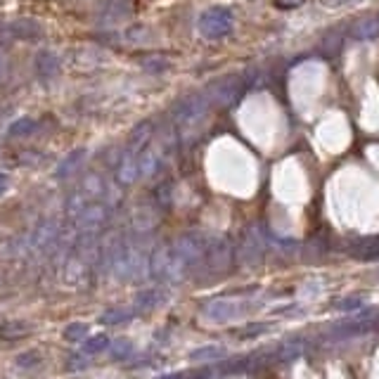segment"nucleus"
I'll list each match as a JSON object with an SVG mask.
<instances>
[{
    "label": "nucleus",
    "instance_id": "1",
    "mask_svg": "<svg viewBox=\"0 0 379 379\" xmlns=\"http://www.w3.org/2000/svg\"><path fill=\"white\" fill-rule=\"evenodd\" d=\"M232 26V19L228 12H223V10H211V12H206L202 19H199V29L206 38H221L225 36L228 31H230Z\"/></svg>",
    "mask_w": 379,
    "mask_h": 379
},
{
    "label": "nucleus",
    "instance_id": "2",
    "mask_svg": "<svg viewBox=\"0 0 379 379\" xmlns=\"http://www.w3.org/2000/svg\"><path fill=\"white\" fill-rule=\"evenodd\" d=\"M59 57L55 53H50V50H43V53L36 55V74L38 79H53V76H57L59 71Z\"/></svg>",
    "mask_w": 379,
    "mask_h": 379
},
{
    "label": "nucleus",
    "instance_id": "3",
    "mask_svg": "<svg viewBox=\"0 0 379 379\" xmlns=\"http://www.w3.org/2000/svg\"><path fill=\"white\" fill-rule=\"evenodd\" d=\"M57 232H59V228L55 225L53 221H46V223H41V225L33 230V235H31V247L33 249H46L50 247V244L57 239Z\"/></svg>",
    "mask_w": 379,
    "mask_h": 379
},
{
    "label": "nucleus",
    "instance_id": "4",
    "mask_svg": "<svg viewBox=\"0 0 379 379\" xmlns=\"http://www.w3.org/2000/svg\"><path fill=\"white\" fill-rule=\"evenodd\" d=\"M10 33L17 38H24V41H33V38L41 36L43 29L36 19H26V17H21V19H15L12 24H10Z\"/></svg>",
    "mask_w": 379,
    "mask_h": 379
},
{
    "label": "nucleus",
    "instance_id": "5",
    "mask_svg": "<svg viewBox=\"0 0 379 379\" xmlns=\"http://www.w3.org/2000/svg\"><path fill=\"white\" fill-rule=\"evenodd\" d=\"M149 140H152V126L149 124H140L136 128V131L131 133V140H128V149L126 152H131V154H140L142 149H145V145H147Z\"/></svg>",
    "mask_w": 379,
    "mask_h": 379
},
{
    "label": "nucleus",
    "instance_id": "6",
    "mask_svg": "<svg viewBox=\"0 0 379 379\" xmlns=\"http://www.w3.org/2000/svg\"><path fill=\"white\" fill-rule=\"evenodd\" d=\"M29 334H31L29 322L10 320V322H3V325H0V339H5V342H15V339L29 337Z\"/></svg>",
    "mask_w": 379,
    "mask_h": 379
},
{
    "label": "nucleus",
    "instance_id": "7",
    "mask_svg": "<svg viewBox=\"0 0 379 379\" xmlns=\"http://www.w3.org/2000/svg\"><path fill=\"white\" fill-rule=\"evenodd\" d=\"M83 159H86V149H76V152H71L69 157H66L62 164L57 166V171H55V176L57 178H69L74 171L81 169Z\"/></svg>",
    "mask_w": 379,
    "mask_h": 379
},
{
    "label": "nucleus",
    "instance_id": "8",
    "mask_svg": "<svg viewBox=\"0 0 379 379\" xmlns=\"http://www.w3.org/2000/svg\"><path fill=\"white\" fill-rule=\"evenodd\" d=\"M36 128H38L36 119H31V116H21V119H17L10 124L8 136L10 138H26V136H31V133H36Z\"/></svg>",
    "mask_w": 379,
    "mask_h": 379
},
{
    "label": "nucleus",
    "instance_id": "9",
    "mask_svg": "<svg viewBox=\"0 0 379 379\" xmlns=\"http://www.w3.org/2000/svg\"><path fill=\"white\" fill-rule=\"evenodd\" d=\"M377 33H379V17H367V19H363L355 26V36L358 38H372Z\"/></svg>",
    "mask_w": 379,
    "mask_h": 379
},
{
    "label": "nucleus",
    "instance_id": "10",
    "mask_svg": "<svg viewBox=\"0 0 379 379\" xmlns=\"http://www.w3.org/2000/svg\"><path fill=\"white\" fill-rule=\"evenodd\" d=\"M86 209H88V202H86V194H83V192L71 194L69 202H66V214H69V216H76V219H79V216H81Z\"/></svg>",
    "mask_w": 379,
    "mask_h": 379
},
{
    "label": "nucleus",
    "instance_id": "11",
    "mask_svg": "<svg viewBox=\"0 0 379 379\" xmlns=\"http://www.w3.org/2000/svg\"><path fill=\"white\" fill-rule=\"evenodd\" d=\"M86 334H88V327L83 325V322H74V325H69L64 330V339L66 342H81Z\"/></svg>",
    "mask_w": 379,
    "mask_h": 379
},
{
    "label": "nucleus",
    "instance_id": "12",
    "mask_svg": "<svg viewBox=\"0 0 379 379\" xmlns=\"http://www.w3.org/2000/svg\"><path fill=\"white\" fill-rule=\"evenodd\" d=\"M142 66L147 71H164L166 66H169V62H166V59H161V57H145Z\"/></svg>",
    "mask_w": 379,
    "mask_h": 379
},
{
    "label": "nucleus",
    "instance_id": "13",
    "mask_svg": "<svg viewBox=\"0 0 379 379\" xmlns=\"http://www.w3.org/2000/svg\"><path fill=\"white\" fill-rule=\"evenodd\" d=\"M104 346H107V337H93L88 339V344L83 349H86L88 353H98V351H102Z\"/></svg>",
    "mask_w": 379,
    "mask_h": 379
},
{
    "label": "nucleus",
    "instance_id": "14",
    "mask_svg": "<svg viewBox=\"0 0 379 379\" xmlns=\"http://www.w3.org/2000/svg\"><path fill=\"white\" fill-rule=\"evenodd\" d=\"M31 358H36V353H24V355H19V358H17V365L29 367V365L36 363V360H31Z\"/></svg>",
    "mask_w": 379,
    "mask_h": 379
},
{
    "label": "nucleus",
    "instance_id": "15",
    "mask_svg": "<svg viewBox=\"0 0 379 379\" xmlns=\"http://www.w3.org/2000/svg\"><path fill=\"white\" fill-rule=\"evenodd\" d=\"M272 3H275L277 8L287 10V8H297V5H301V3H304V0H272Z\"/></svg>",
    "mask_w": 379,
    "mask_h": 379
},
{
    "label": "nucleus",
    "instance_id": "16",
    "mask_svg": "<svg viewBox=\"0 0 379 379\" xmlns=\"http://www.w3.org/2000/svg\"><path fill=\"white\" fill-rule=\"evenodd\" d=\"M5 76H8V55L0 50V81H3Z\"/></svg>",
    "mask_w": 379,
    "mask_h": 379
},
{
    "label": "nucleus",
    "instance_id": "17",
    "mask_svg": "<svg viewBox=\"0 0 379 379\" xmlns=\"http://www.w3.org/2000/svg\"><path fill=\"white\" fill-rule=\"evenodd\" d=\"M8 185H10V178L5 176V174H0V194H3L5 190H8Z\"/></svg>",
    "mask_w": 379,
    "mask_h": 379
}]
</instances>
